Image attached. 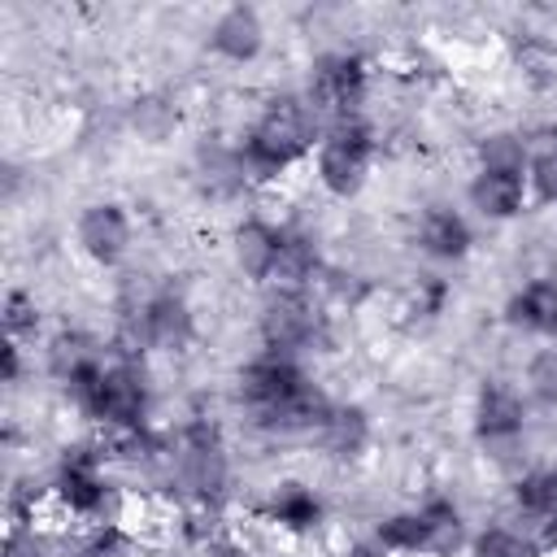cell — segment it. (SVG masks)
<instances>
[{"instance_id": "cell-24", "label": "cell", "mask_w": 557, "mask_h": 557, "mask_svg": "<svg viewBox=\"0 0 557 557\" xmlns=\"http://www.w3.org/2000/svg\"><path fill=\"white\" fill-rule=\"evenodd\" d=\"M374 544L387 548V553H422V513L409 509V513L383 518L379 531H374Z\"/></svg>"}, {"instance_id": "cell-3", "label": "cell", "mask_w": 557, "mask_h": 557, "mask_svg": "<svg viewBox=\"0 0 557 557\" xmlns=\"http://www.w3.org/2000/svg\"><path fill=\"white\" fill-rule=\"evenodd\" d=\"M313 109L300 100V96H270L252 122V131L244 135V144H252L257 152H265L270 161H278L283 170L309 152L313 144Z\"/></svg>"}, {"instance_id": "cell-29", "label": "cell", "mask_w": 557, "mask_h": 557, "mask_svg": "<svg viewBox=\"0 0 557 557\" xmlns=\"http://www.w3.org/2000/svg\"><path fill=\"white\" fill-rule=\"evenodd\" d=\"M527 183L535 187V196H540L544 205H557V148H553V144H544V148L531 157Z\"/></svg>"}, {"instance_id": "cell-1", "label": "cell", "mask_w": 557, "mask_h": 557, "mask_svg": "<svg viewBox=\"0 0 557 557\" xmlns=\"http://www.w3.org/2000/svg\"><path fill=\"white\" fill-rule=\"evenodd\" d=\"M65 392L104 431H139L148 418V379L131 357L100 361L91 374L74 379Z\"/></svg>"}, {"instance_id": "cell-5", "label": "cell", "mask_w": 557, "mask_h": 557, "mask_svg": "<svg viewBox=\"0 0 557 557\" xmlns=\"http://www.w3.org/2000/svg\"><path fill=\"white\" fill-rule=\"evenodd\" d=\"M370 174V131L357 126H331V135L318 144V183L331 196H357Z\"/></svg>"}, {"instance_id": "cell-14", "label": "cell", "mask_w": 557, "mask_h": 557, "mask_svg": "<svg viewBox=\"0 0 557 557\" xmlns=\"http://www.w3.org/2000/svg\"><path fill=\"white\" fill-rule=\"evenodd\" d=\"M509 322L531 335H557V278H531L509 296Z\"/></svg>"}, {"instance_id": "cell-10", "label": "cell", "mask_w": 557, "mask_h": 557, "mask_svg": "<svg viewBox=\"0 0 557 557\" xmlns=\"http://www.w3.org/2000/svg\"><path fill=\"white\" fill-rule=\"evenodd\" d=\"M527 422V405L509 383H487L474 400V431L483 440H513Z\"/></svg>"}, {"instance_id": "cell-8", "label": "cell", "mask_w": 557, "mask_h": 557, "mask_svg": "<svg viewBox=\"0 0 557 557\" xmlns=\"http://www.w3.org/2000/svg\"><path fill=\"white\" fill-rule=\"evenodd\" d=\"M78 248L96 261V265H113L122 261V252L131 248V218L122 205L113 200H100V205H87L83 218H78Z\"/></svg>"}, {"instance_id": "cell-30", "label": "cell", "mask_w": 557, "mask_h": 557, "mask_svg": "<svg viewBox=\"0 0 557 557\" xmlns=\"http://www.w3.org/2000/svg\"><path fill=\"white\" fill-rule=\"evenodd\" d=\"M78 557H131V544H126V535H122L117 527H100V531L78 548Z\"/></svg>"}, {"instance_id": "cell-22", "label": "cell", "mask_w": 557, "mask_h": 557, "mask_svg": "<svg viewBox=\"0 0 557 557\" xmlns=\"http://www.w3.org/2000/svg\"><path fill=\"white\" fill-rule=\"evenodd\" d=\"M479 170H492V174H527L531 170V148L522 135L513 131H492L483 135L479 144Z\"/></svg>"}, {"instance_id": "cell-28", "label": "cell", "mask_w": 557, "mask_h": 557, "mask_svg": "<svg viewBox=\"0 0 557 557\" xmlns=\"http://www.w3.org/2000/svg\"><path fill=\"white\" fill-rule=\"evenodd\" d=\"M4 557H52V548H48V540L39 535L35 522L13 518V522H9V540H4Z\"/></svg>"}, {"instance_id": "cell-21", "label": "cell", "mask_w": 557, "mask_h": 557, "mask_svg": "<svg viewBox=\"0 0 557 557\" xmlns=\"http://www.w3.org/2000/svg\"><path fill=\"white\" fill-rule=\"evenodd\" d=\"M418 513H422V553H431V557H448V553L461 548L466 527H461V513H457L453 500L435 496V500H426Z\"/></svg>"}, {"instance_id": "cell-18", "label": "cell", "mask_w": 557, "mask_h": 557, "mask_svg": "<svg viewBox=\"0 0 557 557\" xmlns=\"http://www.w3.org/2000/svg\"><path fill=\"white\" fill-rule=\"evenodd\" d=\"M278 239H283V231H274V226H270V222H261V218L239 222V226H235V235H231L235 265H239L248 278H261V283H265L270 261H274V252H278Z\"/></svg>"}, {"instance_id": "cell-13", "label": "cell", "mask_w": 557, "mask_h": 557, "mask_svg": "<svg viewBox=\"0 0 557 557\" xmlns=\"http://www.w3.org/2000/svg\"><path fill=\"white\" fill-rule=\"evenodd\" d=\"M513 500H518V518L527 522L522 531H531V535L557 531V466L522 474L513 487Z\"/></svg>"}, {"instance_id": "cell-25", "label": "cell", "mask_w": 557, "mask_h": 557, "mask_svg": "<svg viewBox=\"0 0 557 557\" xmlns=\"http://www.w3.org/2000/svg\"><path fill=\"white\" fill-rule=\"evenodd\" d=\"M527 383H531V396L544 400V405H557V348H540L527 366Z\"/></svg>"}, {"instance_id": "cell-31", "label": "cell", "mask_w": 557, "mask_h": 557, "mask_svg": "<svg viewBox=\"0 0 557 557\" xmlns=\"http://www.w3.org/2000/svg\"><path fill=\"white\" fill-rule=\"evenodd\" d=\"M17 339H9L4 344V383H17V370H22V357H17Z\"/></svg>"}, {"instance_id": "cell-9", "label": "cell", "mask_w": 557, "mask_h": 557, "mask_svg": "<svg viewBox=\"0 0 557 557\" xmlns=\"http://www.w3.org/2000/svg\"><path fill=\"white\" fill-rule=\"evenodd\" d=\"M131 313L139 318V331H144V344L148 348L174 352V348H183L191 339V309L174 292H157V296L131 305Z\"/></svg>"}, {"instance_id": "cell-27", "label": "cell", "mask_w": 557, "mask_h": 557, "mask_svg": "<svg viewBox=\"0 0 557 557\" xmlns=\"http://www.w3.org/2000/svg\"><path fill=\"white\" fill-rule=\"evenodd\" d=\"M35 326H39V313H35V300L26 296V292H9L4 296V331H9V339H26V335H35Z\"/></svg>"}, {"instance_id": "cell-6", "label": "cell", "mask_w": 557, "mask_h": 557, "mask_svg": "<svg viewBox=\"0 0 557 557\" xmlns=\"http://www.w3.org/2000/svg\"><path fill=\"white\" fill-rule=\"evenodd\" d=\"M305 383H309V379L296 370L292 357H283V352H261L257 361L244 366V374H239V396H244V405L252 409V418H257L261 426H270V422L278 418V409H283Z\"/></svg>"}, {"instance_id": "cell-20", "label": "cell", "mask_w": 557, "mask_h": 557, "mask_svg": "<svg viewBox=\"0 0 557 557\" xmlns=\"http://www.w3.org/2000/svg\"><path fill=\"white\" fill-rule=\"evenodd\" d=\"M100 361H104V357H100V348H96L83 331H57V335L48 339V370H52L65 387H70L74 379L91 374Z\"/></svg>"}, {"instance_id": "cell-26", "label": "cell", "mask_w": 557, "mask_h": 557, "mask_svg": "<svg viewBox=\"0 0 557 557\" xmlns=\"http://www.w3.org/2000/svg\"><path fill=\"white\" fill-rule=\"evenodd\" d=\"M174 122H178V113H174V104H170V100H161V96L135 100V126H139V135L161 139V135H165Z\"/></svg>"}, {"instance_id": "cell-12", "label": "cell", "mask_w": 557, "mask_h": 557, "mask_svg": "<svg viewBox=\"0 0 557 557\" xmlns=\"http://www.w3.org/2000/svg\"><path fill=\"white\" fill-rule=\"evenodd\" d=\"M318 278V248L305 239V235H283L278 239V252L270 261V274L265 283L283 296H305V287Z\"/></svg>"}, {"instance_id": "cell-11", "label": "cell", "mask_w": 557, "mask_h": 557, "mask_svg": "<svg viewBox=\"0 0 557 557\" xmlns=\"http://www.w3.org/2000/svg\"><path fill=\"white\" fill-rule=\"evenodd\" d=\"M213 52L226 57V61H252L265 44V26H261V13L257 9H226L218 22H213V35H209Z\"/></svg>"}, {"instance_id": "cell-15", "label": "cell", "mask_w": 557, "mask_h": 557, "mask_svg": "<svg viewBox=\"0 0 557 557\" xmlns=\"http://www.w3.org/2000/svg\"><path fill=\"white\" fill-rule=\"evenodd\" d=\"M418 244H422V252H431L440 261H457V257L470 252V226L457 209L435 205L418 218Z\"/></svg>"}, {"instance_id": "cell-19", "label": "cell", "mask_w": 557, "mask_h": 557, "mask_svg": "<svg viewBox=\"0 0 557 557\" xmlns=\"http://www.w3.org/2000/svg\"><path fill=\"white\" fill-rule=\"evenodd\" d=\"M318 444L331 453V457H361V448L370 444V422L357 405H331V413L322 418L318 426Z\"/></svg>"}, {"instance_id": "cell-23", "label": "cell", "mask_w": 557, "mask_h": 557, "mask_svg": "<svg viewBox=\"0 0 557 557\" xmlns=\"http://www.w3.org/2000/svg\"><path fill=\"white\" fill-rule=\"evenodd\" d=\"M535 535L509 522H496L474 540V557H535Z\"/></svg>"}, {"instance_id": "cell-16", "label": "cell", "mask_w": 557, "mask_h": 557, "mask_svg": "<svg viewBox=\"0 0 557 557\" xmlns=\"http://www.w3.org/2000/svg\"><path fill=\"white\" fill-rule=\"evenodd\" d=\"M265 518L287 535H305L322 522V496L305 483H278L265 505Z\"/></svg>"}, {"instance_id": "cell-17", "label": "cell", "mask_w": 557, "mask_h": 557, "mask_svg": "<svg viewBox=\"0 0 557 557\" xmlns=\"http://www.w3.org/2000/svg\"><path fill=\"white\" fill-rule=\"evenodd\" d=\"M527 200V174H492V170H479L474 183H470V205L492 218V222H505L522 209Z\"/></svg>"}, {"instance_id": "cell-2", "label": "cell", "mask_w": 557, "mask_h": 557, "mask_svg": "<svg viewBox=\"0 0 557 557\" xmlns=\"http://www.w3.org/2000/svg\"><path fill=\"white\" fill-rule=\"evenodd\" d=\"M305 104L313 109L318 122H335V126H357L361 122V104H366V65L348 52L322 57L309 74V91Z\"/></svg>"}, {"instance_id": "cell-4", "label": "cell", "mask_w": 557, "mask_h": 557, "mask_svg": "<svg viewBox=\"0 0 557 557\" xmlns=\"http://www.w3.org/2000/svg\"><path fill=\"white\" fill-rule=\"evenodd\" d=\"M52 496L57 505L70 513V518H109L113 509V487L104 479V466H100V453L96 448H65L61 466H57V483H52Z\"/></svg>"}, {"instance_id": "cell-7", "label": "cell", "mask_w": 557, "mask_h": 557, "mask_svg": "<svg viewBox=\"0 0 557 557\" xmlns=\"http://www.w3.org/2000/svg\"><path fill=\"white\" fill-rule=\"evenodd\" d=\"M322 331V313L309 296H283L274 292V300L261 309V339H265V352H300L318 339Z\"/></svg>"}, {"instance_id": "cell-32", "label": "cell", "mask_w": 557, "mask_h": 557, "mask_svg": "<svg viewBox=\"0 0 557 557\" xmlns=\"http://www.w3.org/2000/svg\"><path fill=\"white\" fill-rule=\"evenodd\" d=\"M213 557H248V553H244V548H218Z\"/></svg>"}]
</instances>
